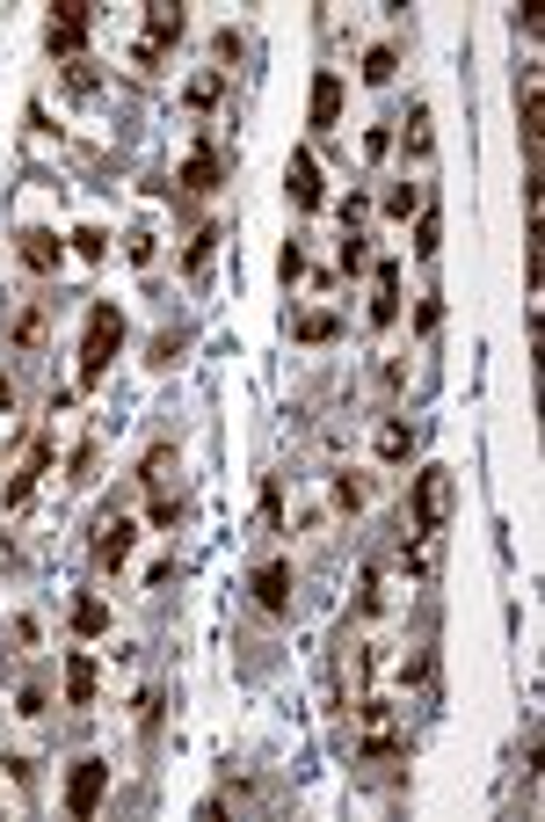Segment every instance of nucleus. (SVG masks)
<instances>
[{
    "label": "nucleus",
    "mask_w": 545,
    "mask_h": 822,
    "mask_svg": "<svg viewBox=\"0 0 545 822\" xmlns=\"http://www.w3.org/2000/svg\"><path fill=\"white\" fill-rule=\"evenodd\" d=\"M117 342H124L117 299H96V306H88V342H80V387H96L102 371L117 364Z\"/></svg>",
    "instance_id": "nucleus-1"
},
{
    "label": "nucleus",
    "mask_w": 545,
    "mask_h": 822,
    "mask_svg": "<svg viewBox=\"0 0 545 822\" xmlns=\"http://www.w3.org/2000/svg\"><path fill=\"white\" fill-rule=\"evenodd\" d=\"M451 503H458L451 466H422V473H415V495H407V524H415V532H444Z\"/></svg>",
    "instance_id": "nucleus-2"
},
{
    "label": "nucleus",
    "mask_w": 545,
    "mask_h": 822,
    "mask_svg": "<svg viewBox=\"0 0 545 822\" xmlns=\"http://www.w3.org/2000/svg\"><path fill=\"white\" fill-rule=\"evenodd\" d=\"M0 342H8V357H45L51 342V299H15L8 306V320H0Z\"/></svg>",
    "instance_id": "nucleus-3"
},
{
    "label": "nucleus",
    "mask_w": 545,
    "mask_h": 822,
    "mask_svg": "<svg viewBox=\"0 0 545 822\" xmlns=\"http://www.w3.org/2000/svg\"><path fill=\"white\" fill-rule=\"evenodd\" d=\"M401 597H407L401 560H393V554L364 560V582H356V619H385V611H401Z\"/></svg>",
    "instance_id": "nucleus-4"
},
{
    "label": "nucleus",
    "mask_w": 545,
    "mask_h": 822,
    "mask_svg": "<svg viewBox=\"0 0 545 822\" xmlns=\"http://www.w3.org/2000/svg\"><path fill=\"white\" fill-rule=\"evenodd\" d=\"M102 794H110V764H102V757H73V772H66V815L88 822L102 808Z\"/></svg>",
    "instance_id": "nucleus-5"
},
{
    "label": "nucleus",
    "mask_w": 545,
    "mask_h": 822,
    "mask_svg": "<svg viewBox=\"0 0 545 822\" xmlns=\"http://www.w3.org/2000/svg\"><path fill=\"white\" fill-rule=\"evenodd\" d=\"M334 684H342V706H356L364 699V692H371V641H364V633H342V641H334Z\"/></svg>",
    "instance_id": "nucleus-6"
},
{
    "label": "nucleus",
    "mask_w": 545,
    "mask_h": 822,
    "mask_svg": "<svg viewBox=\"0 0 545 822\" xmlns=\"http://www.w3.org/2000/svg\"><path fill=\"white\" fill-rule=\"evenodd\" d=\"M45 45H51V59H80V45H88V0H59L51 8V23H45Z\"/></svg>",
    "instance_id": "nucleus-7"
},
{
    "label": "nucleus",
    "mask_w": 545,
    "mask_h": 822,
    "mask_svg": "<svg viewBox=\"0 0 545 822\" xmlns=\"http://www.w3.org/2000/svg\"><path fill=\"white\" fill-rule=\"evenodd\" d=\"M131 539H139V524L124 509H102L96 517V568H124L131 560Z\"/></svg>",
    "instance_id": "nucleus-8"
},
{
    "label": "nucleus",
    "mask_w": 545,
    "mask_h": 822,
    "mask_svg": "<svg viewBox=\"0 0 545 822\" xmlns=\"http://www.w3.org/2000/svg\"><path fill=\"white\" fill-rule=\"evenodd\" d=\"M393 560H401L407 582H429V576H436V560H444V532H407Z\"/></svg>",
    "instance_id": "nucleus-9"
},
{
    "label": "nucleus",
    "mask_w": 545,
    "mask_h": 822,
    "mask_svg": "<svg viewBox=\"0 0 545 822\" xmlns=\"http://www.w3.org/2000/svg\"><path fill=\"white\" fill-rule=\"evenodd\" d=\"M15 255H23L29 277H51L66 248H59V233H51V226H23V233H15Z\"/></svg>",
    "instance_id": "nucleus-10"
},
{
    "label": "nucleus",
    "mask_w": 545,
    "mask_h": 822,
    "mask_svg": "<svg viewBox=\"0 0 545 822\" xmlns=\"http://www.w3.org/2000/svg\"><path fill=\"white\" fill-rule=\"evenodd\" d=\"M45 473H51V444H37V452H29V459L8 473V488H0V509H23L29 495H37V481H45Z\"/></svg>",
    "instance_id": "nucleus-11"
},
{
    "label": "nucleus",
    "mask_w": 545,
    "mask_h": 822,
    "mask_svg": "<svg viewBox=\"0 0 545 822\" xmlns=\"http://www.w3.org/2000/svg\"><path fill=\"white\" fill-rule=\"evenodd\" d=\"M255 605L269 611V619H284L291 611V560H262L255 568Z\"/></svg>",
    "instance_id": "nucleus-12"
},
{
    "label": "nucleus",
    "mask_w": 545,
    "mask_h": 822,
    "mask_svg": "<svg viewBox=\"0 0 545 822\" xmlns=\"http://www.w3.org/2000/svg\"><path fill=\"white\" fill-rule=\"evenodd\" d=\"M182 29H190V15H182L175 0H153V8H145V37H139V45L167 51V45H175V37H182Z\"/></svg>",
    "instance_id": "nucleus-13"
},
{
    "label": "nucleus",
    "mask_w": 545,
    "mask_h": 822,
    "mask_svg": "<svg viewBox=\"0 0 545 822\" xmlns=\"http://www.w3.org/2000/svg\"><path fill=\"white\" fill-rule=\"evenodd\" d=\"M284 190H291V204H299V212H313V204H320V161H313V153H291Z\"/></svg>",
    "instance_id": "nucleus-14"
},
{
    "label": "nucleus",
    "mask_w": 545,
    "mask_h": 822,
    "mask_svg": "<svg viewBox=\"0 0 545 822\" xmlns=\"http://www.w3.org/2000/svg\"><path fill=\"white\" fill-rule=\"evenodd\" d=\"M401 320V263H379V284H371V328H393Z\"/></svg>",
    "instance_id": "nucleus-15"
},
{
    "label": "nucleus",
    "mask_w": 545,
    "mask_h": 822,
    "mask_svg": "<svg viewBox=\"0 0 545 822\" xmlns=\"http://www.w3.org/2000/svg\"><path fill=\"white\" fill-rule=\"evenodd\" d=\"M401 146H407V161H429V153H436V131H429V102H407Z\"/></svg>",
    "instance_id": "nucleus-16"
},
{
    "label": "nucleus",
    "mask_w": 545,
    "mask_h": 822,
    "mask_svg": "<svg viewBox=\"0 0 545 822\" xmlns=\"http://www.w3.org/2000/svg\"><path fill=\"white\" fill-rule=\"evenodd\" d=\"M371 452H379V466H407V459H415V430H407L401 415H385V422H379V444H371Z\"/></svg>",
    "instance_id": "nucleus-17"
},
{
    "label": "nucleus",
    "mask_w": 545,
    "mask_h": 822,
    "mask_svg": "<svg viewBox=\"0 0 545 822\" xmlns=\"http://www.w3.org/2000/svg\"><path fill=\"white\" fill-rule=\"evenodd\" d=\"M334 117H342V73H320L313 80V131H334Z\"/></svg>",
    "instance_id": "nucleus-18"
},
{
    "label": "nucleus",
    "mask_w": 545,
    "mask_h": 822,
    "mask_svg": "<svg viewBox=\"0 0 545 822\" xmlns=\"http://www.w3.org/2000/svg\"><path fill=\"white\" fill-rule=\"evenodd\" d=\"M66 706H96V662L80 648L66 655Z\"/></svg>",
    "instance_id": "nucleus-19"
},
{
    "label": "nucleus",
    "mask_w": 545,
    "mask_h": 822,
    "mask_svg": "<svg viewBox=\"0 0 545 822\" xmlns=\"http://www.w3.org/2000/svg\"><path fill=\"white\" fill-rule=\"evenodd\" d=\"M182 190H190V197H212V190H218V153H212V146H197V153H190Z\"/></svg>",
    "instance_id": "nucleus-20"
},
{
    "label": "nucleus",
    "mask_w": 545,
    "mask_h": 822,
    "mask_svg": "<svg viewBox=\"0 0 545 822\" xmlns=\"http://www.w3.org/2000/svg\"><path fill=\"white\" fill-rule=\"evenodd\" d=\"M291 336H299V342H334V336H342V314H328V306H306V314L291 320Z\"/></svg>",
    "instance_id": "nucleus-21"
},
{
    "label": "nucleus",
    "mask_w": 545,
    "mask_h": 822,
    "mask_svg": "<svg viewBox=\"0 0 545 822\" xmlns=\"http://www.w3.org/2000/svg\"><path fill=\"white\" fill-rule=\"evenodd\" d=\"M167 481H175V444H153L139 459V488H153V495H167Z\"/></svg>",
    "instance_id": "nucleus-22"
},
{
    "label": "nucleus",
    "mask_w": 545,
    "mask_h": 822,
    "mask_svg": "<svg viewBox=\"0 0 545 822\" xmlns=\"http://www.w3.org/2000/svg\"><path fill=\"white\" fill-rule=\"evenodd\" d=\"M73 633H80V641L110 633V605H102V597H73Z\"/></svg>",
    "instance_id": "nucleus-23"
},
{
    "label": "nucleus",
    "mask_w": 545,
    "mask_h": 822,
    "mask_svg": "<svg viewBox=\"0 0 545 822\" xmlns=\"http://www.w3.org/2000/svg\"><path fill=\"white\" fill-rule=\"evenodd\" d=\"M393 66H401V45H371V51H364V80H371V88H385Z\"/></svg>",
    "instance_id": "nucleus-24"
},
{
    "label": "nucleus",
    "mask_w": 545,
    "mask_h": 822,
    "mask_svg": "<svg viewBox=\"0 0 545 822\" xmlns=\"http://www.w3.org/2000/svg\"><path fill=\"white\" fill-rule=\"evenodd\" d=\"M422 204H429L422 182H407V175L393 182V190H385V218H407V212H422Z\"/></svg>",
    "instance_id": "nucleus-25"
},
{
    "label": "nucleus",
    "mask_w": 545,
    "mask_h": 822,
    "mask_svg": "<svg viewBox=\"0 0 545 822\" xmlns=\"http://www.w3.org/2000/svg\"><path fill=\"white\" fill-rule=\"evenodd\" d=\"M436 248H444V218L422 212V218H415V255H422V263H436Z\"/></svg>",
    "instance_id": "nucleus-26"
},
{
    "label": "nucleus",
    "mask_w": 545,
    "mask_h": 822,
    "mask_svg": "<svg viewBox=\"0 0 545 822\" xmlns=\"http://www.w3.org/2000/svg\"><path fill=\"white\" fill-rule=\"evenodd\" d=\"M45 706H51V692H45V684H23V692H15V721H23V728H37V721H45Z\"/></svg>",
    "instance_id": "nucleus-27"
},
{
    "label": "nucleus",
    "mask_w": 545,
    "mask_h": 822,
    "mask_svg": "<svg viewBox=\"0 0 545 822\" xmlns=\"http://www.w3.org/2000/svg\"><path fill=\"white\" fill-rule=\"evenodd\" d=\"M73 255H80V263H102V255H110V233H102V226H80V233H73Z\"/></svg>",
    "instance_id": "nucleus-28"
},
{
    "label": "nucleus",
    "mask_w": 545,
    "mask_h": 822,
    "mask_svg": "<svg viewBox=\"0 0 545 822\" xmlns=\"http://www.w3.org/2000/svg\"><path fill=\"white\" fill-rule=\"evenodd\" d=\"M218 96H226V73H218V66H212V73H197V80H190V102H197V110H212Z\"/></svg>",
    "instance_id": "nucleus-29"
},
{
    "label": "nucleus",
    "mask_w": 545,
    "mask_h": 822,
    "mask_svg": "<svg viewBox=\"0 0 545 822\" xmlns=\"http://www.w3.org/2000/svg\"><path fill=\"white\" fill-rule=\"evenodd\" d=\"M364 503H371V488L356 481V473H342V481H334V509H350V517H356Z\"/></svg>",
    "instance_id": "nucleus-30"
},
{
    "label": "nucleus",
    "mask_w": 545,
    "mask_h": 822,
    "mask_svg": "<svg viewBox=\"0 0 545 822\" xmlns=\"http://www.w3.org/2000/svg\"><path fill=\"white\" fill-rule=\"evenodd\" d=\"M212 248H218V226H204V233H197V241L182 248V269H190V277H197V269L212 263Z\"/></svg>",
    "instance_id": "nucleus-31"
},
{
    "label": "nucleus",
    "mask_w": 545,
    "mask_h": 822,
    "mask_svg": "<svg viewBox=\"0 0 545 822\" xmlns=\"http://www.w3.org/2000/svg\"><path fill=\"white\" fill-rule=\"evenodd\" d=\"M415 328H422V336H436V328H444V299H436V291H422V306H415Z\"/></svg>",
    "instance_id": "nucleus-32"
},
{
    "label": "nucleus",
    "mask_w": 545,
    "mask_h": 822,
    "mask_svg": "<svg viewBox=\"0 0 545 822\" xmlns=\"http://www.w3.org/2000/svg\"><path fill=\"white\" fill-rule=\"evenodd\" d=\"M385 153H393V124H371L364 131V161H385Z\"/></svg>",
    "instance_id": "nucleus-33"
},
{
    "label": "nucleus",
    "mask_w": 545,
    "mask_h": 822,
    "mask_svg": "<svg viewBox=\"0 0 545 822\" xmlns=\"http://www.w3.org/2000/svg\"><path fill=\"white\" fill-rule=\"evenodd\" d=\"M364 212H371V197H364V190L342 197V233H356V226H364Z\"/></svg>",
    "instance_id": "nucleus-34"
},
{
    "label": "nucleus",
    "mask_w": 545,
    "mask_h": 822,
    "mask_svg": "<svg viewBox=\"0 0 545 822\" xmlns=\"http://www.w3.org/2000/svg\"><path fill=\"white\" fill-rule=\"evenodd\" d=\"M364 263H371V248H364V233H342V269H350V277H356V269H364Z\"/></svg>",
    "instance_id": "nucleus-35"
},
{
    "label": "nucleus",
    "mask_w": 545,
    "mask_h": 822,
    "mask_svg": "<svg viewBox=\"0 0 545 822\" xmlns=\"http://www.w3.org/2000/svg\"><path fill=\"white\" fill-rule=\"evenodd\" d=\"M66 481H96V444H80V452L66 459Z\"/></svg>",
    "instance_id": "nucleus-36"
},
{
    "label": "nucleus",
    "mask_w": 545,
    "mask_h": 822,
    "mask_svg": "<svg viewBox=\"0 0 545 822\" xmlns=\"http://www.w3.org/2000/svg\"><path fill=\"white\" fill-rule=\"evenodd\" d=\"M124 255H131V263H153V233L131 226V233H124Z\"/></svg>",
    "instance_id": "nucleus-37"
},
{
    "label": "nucleus",
    "mask_w": 545,
    "mask_h": 822,
    "mask_svg": "<svg viewBox=\"0 0 545 822\" xmlns=\"http://www.w3.org/2000/svg\"><path fill=\"white\" fill-rule=\"evenodd\" d=\"M66 88H73V96H88V88H96V66H88V59H73V66H66Z\"/></svg>",
    "instance_id": "nucleus-38"
},
{
    "label": "nucleus",
    "mask_w": 545,
    "mask_h": 822,
    "mask_svg": "<svg viewBox=\"0 0 545 822\" xmlns=\"http://www.w3.org/2000/svg\"><path fill=\"white\" fill-rule=\"evenodd\" d=\"M277 269H284V284H299V277H306V248L291 241V248H284V263H277Z\"/></svg>",
    "instance_id": "nucleus-39"
},
{
    "label": "nucleus",
    "mask_w": 545,
    "mask_h": 822,
    "mask_svg": "<svg viewBox=\"0 0 545 822\" xmlns=\"http://www.w3.org/2000/svg\"><path fill=\"white\" fill-rule=\"evenodd\" d=\"M139 728H161V692H139Z\"/></svg>",
    "instance_id": "nucleus-40"
},
{
    "label": "nucleus",
    "mask_w": 545,
    "mask_h": 822,
    "mask_svg": "<svg viewBox=\"0 0 545 822\" xmlns=\"http://www.w3.org/2000/svg\"><path fill=\"white\" fill-rule=\"evenodd\" d=\"M15 408H23V387H15V379L0 371V415H15Z\"/></svg>",
    "instance_id": "nucleus-41"
}]
</instances>
